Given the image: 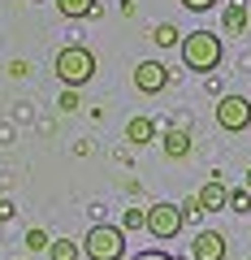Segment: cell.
I'll use <instances>...</instances> for the list:
<instances>
[{
  "label": "cell",
  "mask_w": 251,
  "mask_h": 260,
  "mask_svg": "<svg viewBox=\"0 0 251 260\" xmlns=\"http://www.w3.org/2000/svg\"><path fill=\"white\" fill-rule=\"evenodd\" d=\"M182 65L186 70H195V74H212L217 65H221L225 56V44L217 30H191V35H182Z\"/></svg>",
  "instance_id": "1"
},
{
  "label": "cell",
  "mask_w": 251,
  "mask_h": 260,
  "mask_svg": "<svg viewBox=\"0 0 251 260\" xmlns=\"http://www.w3.org/2000/svg\"><path fill=\"white\" fill-rule=\"evenodd\" d=\"M52 70H56V78H61L69 91H78V87H87L95 78V52L83 48V44H65L61 52H56Z\"/></svg>",
  "instance_id": "2"
},
{
  "label": "cell",
  "mask_w": 251,
  "mask_h": 260,
  "mask_svg": "<svg viewBox=\"0 0 251 260\" xmlns=\"http://www.w3.org/2000/svg\"><path fill=\"white\" fill-rule=\"evenodd\" d=\"M83 256L87 260H121L126 256V230L121 225H91L83 234Z\"/></svg>",
  "instance_id": "3"
},
{
  "label": "cell",
  "mask_w": 251,
  "mask_h": 260,
  "mask_svg": "<svg viewBox=\"0 0 251 260\" xmlns=\"http://www.w3.org/2000/svg\"><path fill=\"white\" fill-rule=\"evenodd\" d=\"M182 208L177 204H169V200H156V204H148V234L152 239H160V243H169V239H177L182 234Z\"/></svg>",
  "instance_id": "4"
},
{
  "label": "cell",
  "mask_w": 251,
  "mask_h": 260,
  "mask_svg": "<svg viewBox=\"0 0 251 260\" xmlns=\"http://www.w3.org/2000/svg\"><path fill=\"white\" fill-rule=\"evenodd\" d=\"M217 126L221 130H230V135H238V130H247L251 126V100L247 95H221L217 100Z\"/></svg>",
  "instance_id": "5"
},
{
  "label": "cell",
  "mask_w": 251,
  "mask_h": 260,
  "mask_svg": "<svg viewBox=\"0 0 251 260\" xmlns=\"http://www.w3.org/2000/svg\"><path fill=\"white\" fill-rule=\"evenodd\" d=\"M165 87H169V65L165 61H139V65H134V91L160 95Z\"/></svg>",
  "instance_id": "6"
},
{
  "label": "cell",
  "mask_w": 251,
  "mask_h": 260,
  "mask_svg": "<svg viewBox=\"0 0 251 260\" xmlns=\"http://www.w3.org/2000/svg\"><path fill=\"white\" fill-rule=\"evenodd\" d=\"M225 251H230V243L221 230H199L191 243V260H225Z\"/></svg>",
  "instance_id": "7"
},
{
  "label": "cell",
  "mask_w": 251,
  "mask_h": 260,
  "mask_svg": "<svg viewBox=\"0 0 251 260\" xmlns=\"http://www.w3.org/2000/svg\"><path fill=\"white\" fill-rule=\"evenodd\" d=\"M195 195H199V204H204V213H221V208H230V186H225L221 178H208Z\"/></svg>",
  "instance_id": "8"
},
{
  "label": "cell",
  "mask_w": 251,
  "mask_h": 260,
  "mask_svg": "<svg viewBox=\"0 0 251 260\" xmlns=\"http://www.w3.org/2000/svg\"><path fill=\"white\" fill-rule=\"evenodd\" d=\"M160 148H165L169 160H186L195 143H191V135H186V130H165V135H160Z\"/></svg>",
  "instance_id": "9"
},
{
  "label": "cell",
  "mask_w": 251,
  "mask_h": 260,
  "mask_svg": "<svg viewBox=\"0 0 251 260\" xmlns=\"http://www.w3.org/2000/svg\"><path fill=\"white\" fill-rule=\"evenodd\" d=\"M152 139H156V121L152 117H130L126 121V143L130 148H148Z\"/></svg>",
  "instance_id": "10"
},
{
  "label": "cell",
  "mask_w": 251,
  "mask_h": 260,
  "mask_svg": "<svg viewBox=\"0 0 251 260\" xmlns=\"http://www.w3.org/2000/svg\"><path fill=\"white\" fill-rule=\"evenodd\" d=\"M221 30L225 35H242V30H247V5H242V0H230V5H225Z\"/></svg>",
  "instance_id": "11"
},
{
  "label": "cell",
  "mask_w": 251,
  "mask_h": 260,
  "mask_svg": "<svg viewBox=\"0 0 251 260\" xmlns=\"http://www.w3.org/2000/svg\"><path fill=\"white\" fill-rule=\"evenodd\" d=\"M56 13L69 18V22H78V18H100V5H95V0H56Z\"/></svg>",
  "instance_id": "12"
},
{
  "label": "cell",
  "mask_w": 251,
  "mask_h": 260,
  "mask_svg": "<svg viewBox=\"0 0 251 260\" xmlns=\"http://www.w3.org/2000/svg\"><path fill=\"white\" fill-rule=\"evenodd\" d=\"M152 44H156V48H182V30H177V26H169V22H160V26H152Z\"/></svg>",
  "instance_id": "13"
},
{
  "label": "cell",
  "mask_w": 251,
  "mask_h": 260,
  "mask_svg": "<svg viewBox=\"0 0 251 260\" xmlns=\"http://www.w3.org/2000/svg\"><path fill=\"white\" fill-rule=\"evenodd\" d=\"M48 256H52V260H78V256H83V243H74V239H52Z\"/></svg>",
  "instance_id": "14"
},
{
  "label": "cell",
  "mask_w": 251,
  "mask_h": 260,
  "mask_svg": "<svg viewBox=\"0 0 251 260\" xmlns=\"http://www.w3.org/2000/svg\"><path fill=\"white\" fill-rule=\"evenodd\" d=\"M121 230L130 234V230H148V208H126L121 213Z\"/></svg>",
  "instance_id": "15"
},
{
  "label": "cell",
  "mask_w": 251,
  "mask_h": 260,
  "mask_svg": "<svg viewBox=\"0 0 251 260\" xmlns=\"http://www.w3.org/2000/svg\"><path fill=\"white\" fill-rule=\"evenodd\" d=\"M177 208H182V221H199V217H204V204H199V195H186Z\"/></svg>",
  "instance_id": "16"
},
{
  "label": "cell",
  "mask_w": 251,
  "mask_h": 260,
  "mask_svg": "<svg viewBox=\"0 0 251 260\" xmlns=\"http://www.w3.org/2000/svg\"><path fill=\"white\" fill-rule=\"evenodd\" d=\"M48 247H52L48 230H26V251H48Z\"/></svg>",
  "instance_id": "17"
},
{
  "label": "cell",
  "mask_w": 251,
  "mask_h": 260,
  "mask_svg": "<svg viewBox=\"0 0 251 260\" xmlns=\"http://www.w3.org/2000/svg\"><path fill=\"white\" fill-rule=\"evenodd\" d=\"M230 208H234V213H251V191H247V186L230 191Z\"/></svg>",
  "instance_id": "18"
},
{
  "label": "cell",
  "mask_w": 251,
  "mask_h": 260,
  "mask_svg": "<svg viewBox=\"0 0 251 260\" xmlns=\"http://www.w3.org/2000/svg\"><path fill=\"white\" fill-rule=\"evenodd\" d=\"M78 104H83V100H78V91H69V87H65L61 95H56V109H61V113H74Z\"/></svg>",
  "instance_id": "19"
},
{
  "label": "cell",
  "mask_w": 251,
  "mask_h": 260,
  "mask_svg": "<svg viewBox=\"0 0 251 260\" xmlns=\"http://www.w3.org/2000/svg\"><path fill=\"white\" fill-rule=\"evenodd\" d=\"M177 5H182V9H191V13H208L217 0H177Z\"/></svg>",
  "instance_id": "20"
},
{
  "label": "cell",
  "mask_w": 251,
  "mask_h": 260,
  "mask_svg": "<svg viewBox=\"0 0 251 260\" xmlns=\"http://www.w3.org/2000/svg\"><path fill=\"white\" fill-rule=\"evenodd\" d=\"M9 74H13V78H26V74H30V65H26V61H13V65H9Z\"/></svg>",
  "instance_id": "21"
},
{
  "label": "cell",
  "mask_w": 251,
  "mask_h": 260,
  "mask_svg": "<svg viewBox=\"0 0 251 260\" xmlns=\"http://www.w3.org/2000/svg\"><path fill=\"white\" fill-rule=\"evenodd\" d=\"M130 260H173V256H165V251H139V256H130Z\"/></svg>",
  "instance_id": "22"
},
{
  "label": "cell",
  "mask_w": 251,
  "mask_h": 260,
  "mask_svg": "<svg viewBox=\"0 0 251 260\" xmlns=\"http://www.w3.org/2000/svg\"><path fill=\"white\" fill-rule=\"evenodd\" d=\"M9 217H13V204H9V200H0V221H9Z\"/></svg>",
  "instance_id": "23"
},
{
  "label": "cell",
  "mask_w": 251,
  "mask_h": 260,
  "mask_svg": "<svg viewBox=\"0 0 251 260\" xmlns=\"http://www.w3.org/2000/svg\"><path fill=\"white\" fill-rule=\"evenodd\" d=\"M242 186H247V191H251V169H247V178H242Z\"/></svg>",
  "instance_id": "24"
}]
</instances>
